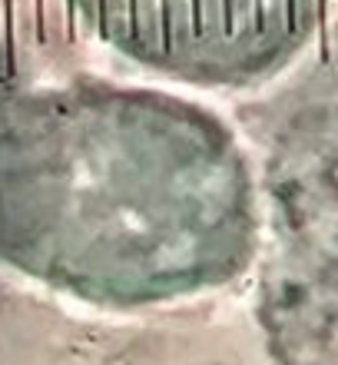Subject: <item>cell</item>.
<instances>
[{"label": "cell", "mask_w": 338, "mask_h": 365, "mask_svg": "<svg viewBox=\"0 0 338 365\" xmlns=\"http://www.w3.org/2000/svg\"><path fill=\"white\" fill-rule=\"evenodd\" d=\"M255 246L239 143L203 106L73 83L0 116V262L113 309L226 286Z\"/></svg>", "instance_id": "1"}, {"label": "cell", "mask_w": 338, "mask_h": 365, "mask_svg": "<svg viewBox=\"0 0 338 365\" xmlns=\"http://www.w3.org/2000/svg\"><path fill=\"white\" fill-rule=\"evenodd\" d=\"M80 20L139 67L199 87L269 73L305 27L309 0H73Z\"/></svg>", "instance_id": "2"}]
</instances>
